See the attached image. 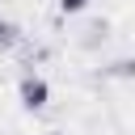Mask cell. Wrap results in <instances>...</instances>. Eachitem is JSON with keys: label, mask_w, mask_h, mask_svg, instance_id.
<instances>
[{"label": "cell", "mask_w": 135, "mask_h": 135, "mask_svg": "<svg viewBox=\"0 0 135 135\" xmlns=\"http://www.w3.org/2000/svg\"><path fill=\"white\" fill-rule=\"evenodd\" d=\"M21 105H25V110H38V105H46V80H38V76H25V80H21Z\"/></svg>", "instance_id": "1"}, {"label": "cell", "mask_w": 135, "mask_h": 135, "mask_svg": "<svg viewBox=\"0 0 135 135\" xmlns=\"http://www.w3.org/2000/svg\"><path fill=\"white\" fill-rule=\"evenodd\" d=\"M13 42H17V25L8 17H0V46H13Z\"/></svg>", "instance_id": "2"}, {"label": "cell", "mask_w": 135, "mask_h": 135, "mask_svg": "<svg viewBox=\"0 0 135 135\" xmlns=\"http://www.w3.org/2000/svg\"><path fill=\"white\" fill-rule=\"evenodd\" d=\"M84 4H89V0H59V8H63V13H80Z\"/></svg>", "instance_id": "3"}]
</instances>
